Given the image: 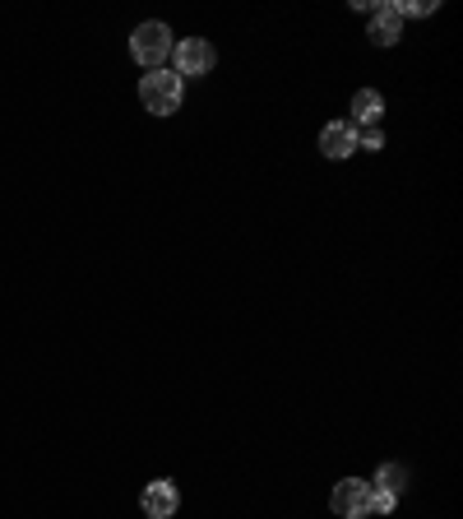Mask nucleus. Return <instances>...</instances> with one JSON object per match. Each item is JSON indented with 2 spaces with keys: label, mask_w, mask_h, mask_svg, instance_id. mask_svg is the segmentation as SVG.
<instances>
[{
  "label": "nucleus",
  "mask_w": 463,
  "mask_h": 519,
  "mask_svg": "<svg viewBox=\"0 0 463 519\" xmlns=\"http://www.w3.org/2000/svg\"><path fill=\"white\" fill-rule=\"evenodd\" d=\"M172 47H176V38L163 19H149V24H139L135 33H130V56H135V65H144V70H163Z\"/></svg>",
  "instance_id": "f03ea898"
},
{
  "label": "nucleus",
  "mask_w": 463,
  "mask_h": 519,
  "mask_svg": "<svg viewBox=\"0 0 463 519\" xmlns=\"http://www.w3.org/2000/svg\"><path fill=\"white\" fill-rule=\"evenodd\" d=\"M320 153L334 158V163L352 158V153H357V130H352L348 121H329V126L320 130Z\"/></svg>",
  "instance_id": "423d86ee"
},
{
  "label": "nucleus",
  "mask_w": 463,
  "mask_h": 519,
  "mask_svg": "<svg viewBox=\"0 0 463 519\" xmlns=\"http://www.w3.org/2000/svg\"><path fill=\"white\" fill-rule=\"evenodd\" d=\"M399 38H403V14L394 5H376L371 10V42L376 47H394Z\"/></svg>",
  "instance_id": "0eeeda50"
},
{
  "label": "nucleus",
  "mask_w": 463,
  "mask_h": 519,
  "mask_svg": "<svg viewBox=\"0 0 463 519\" xmlns=\"http://www.w3.org/2000/svg\"><path fill=\"white\" fill-rule=\"evenodd\" d=\"M380 130H366V135H357V149H366V153H380Z\"/></svg>",
  "instance_id": "9d476101"
},
{
  "label": "nucleus",
  "mask_w": 463,
  "mask_h": 519,
  "mask_svg": "<svg viewBox=\"0 0 463 519\" xmlns=\"http://www.w3.org/2000/svg\"><path fill=\"white\" fill-rule=\"evenodd\" d=\"M329 506H334L338 519H366L371 515V482L366 478H343L329 496Z\"/></svg>",
  "instance_id": "20e7f679"
},
{
  "label": "nucleus",
  "mask_w": 463,
  "mask_h": 519,
  "mask_svg": "<svg viewBox=\"0 0 463 519\" xmlns=\"http://www.w3.org/2000/svg\"><path fill=\"white\" fill-rule=\"evenodd\" d=\"M172 51H176V75L181 79H204V75H213V65H218V51L204 38H181Z\"/></svg>",
  "instance_id": "7ed1b4c3"
},
{
  "label": "nucleus",
  "mask_w": 463,
  "mask_h": 519,
  "mask_svg": "<svg viewBox=\"0 0 463 519\" xmlns=\"http://www.w3.org/2000/svg\"><path fill=\"white\" fill-rule=\"evenodd\" d=\"M371 487H376V492H389L394 501H399V492L408 487V469H403V464H385V469L376 473V482H371Z\"/></svg>",
  "instance_id": "1a4fd4ad"
},
{
  "label": "nucleus",
  "mask_w": 463,
  "mask_h": 519,
  "mask_svg": "<svg viewBox=\"0 0 463 519\" xmlns=\"http://www.w3.org/2000/svg\"><path fill=\"white\" fill-rule=\"evenodd\" d=\"M139 102L153 116H176L181 102H186V79L176 75V70H149V75L139 79Z\"/></svg>",
  "instance_id": "f257e3e1"
},
{
  "label": "nucleus",
  "mask_w": 463,
  "mask_h": 519,
  "mask_svg": "<svg viewBox=\"0 0 463 519\" xmlns=\"http://www.w3.org/2000/svg\"><path fill=\"white\" fill-rule=\"evenodd\" d=\"M139 506H144L149 519H172L176 510H181V492H176L172 478H153L149 487H144V496H139Z\"/></svg>",
  "instance_id": "39448f33"
},
{
  "label": "nucleus",
  "mask_w": 463,
  "mask_h": 519,
  "mask_svg": "<svg viewBox=\"0 0 463 519\" xmlns=\"http://www.w3.org/2000/svg\"><path fill=\"white\" fill-rule=\"evenodd\" d=\"M380 116H385V98H380L376 89H362V93H352V121L348 126H376Z\"/></svg>",
  "instance_id": "6e6552de"
}]
</instances>
